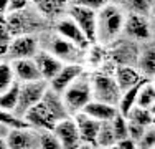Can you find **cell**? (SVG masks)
Returning <instances> with one entry per match:
<instances>
[{
  "mask_svg": "<svg viewBox=\"0 0 155 149\" xmlns=\"http://www.w3.org/2000/svg\"><path fill=\"white\" fill-rule=\"evenodd\" d=\"M117 149H137V144H135L134 139H130V137H122V139L116 141V146Z\"/></svg>",
  "mask_w": 155,
  "mask_h": 149,
  "instance_id": "obj_37",
  "label": "cell"
},
{
  "mask_svg": "<svg viewBox=\"0 0 155 149\" xmlns=\"http://www.w3.org/2000/svg\"><path fill=\"white\" fill-rule=\"evenodd\" d=\"M15 73H13L12 63L8 60H0V93L5 91L8 86L15 83Z\"/></svg>",
  "mask_w": 155,
  "mask_h": 149,
  "instance_id": "obj_30",
  "label": "cell"
},
{
  "mask_svg": "<svg viewBox=\"0 0 155 149\" xmlns=\"http://www.w3.org/2000/svg\"><path fill=\"white\" fill-rule=\"evenodd\" d=\"M30 5V0H10L8 2V10L7 13H13V12H20L25 7Z\"/></svg>",
  "mask_w": 155,
  "mask_h": 149,
  "instance_id": "obj_36",
  "label": "cell"
},
{
  "mask_svg": "<svg viewBox=\"0 0 155 149\" xmlns=\"http://www.w3.org/2000/svg\"><path fill=\"white\" fill-rule=\"evenodd\" d=\"M7 146L8 149H40L38 129L30 126L10 128L7 134Z\"/></svg>",
  "mask_w": 155,
  "mask_h": 149,
  "instance_id": "obj_12",
  "label": "cell"
},
{
  "mask_svg": "<svg viewBox=\"0 0 155 149\" xmlns=\"http://www.w3.org/2000/svg\"><path fill=\"white\" fill-rule=\"evenodd\" d=\"M23 119L30 128L33 129H53L56 119L54 116L48 111V108L41 101H38L36 104H33L30 109L23 114Z\"/></svg>",
  "mask_w": 155,
  "mask_h": 149,
  "instance_id": "obj_16",
  "label": "cell"
},
{
  "mask_svg": "<svg viewBox=\"0 0 155 149\" xmlns=\"http://www.w3.org/2000/svg\"><path fill=\"white\" fill-rule=\"evenodd\" d=\"M143 131H145V126H140L137 123L127 119V136L130 137V139H134L135 144H137V141L140 139V136L143 134Z\"/></svg>",
  "mask_w": 155,
  "mask_h": 149,
  "instance_id": "obj_34",
  "label": "cell"
},
{
  "mask_svg": "<svg viewBox=\"0 0 155 149\" xmlns=\"http://www.w3.org/2000/svg\"><path fill=\"white\" fill-rule=\"evenodd\" d=\"M31 5L38 10L48 22L53 23L56 18L63 17L69 7V0H30Z\"/></svg>",
  "mask_w": 155,
  "mask_h": 149,
  "instance_id": "obj_19",
  "label": "cell"
},
{
  "mask_svg": "<svg viewBox=\"0 0 155 149\" xmlns=\"http://www.w3.org/2000/svg\"><path fill=\"white\" fill-rule=\"evenodd\" d=\"M127 119L134 121L140 126H153L155 124V108H142V106H132L127 113Z\"/></svg>",
  "mask_w": 155,
  "mask_h": 149,
  "instance_id": "obj_25",
  "label": "cell"
},
{
  "mask_svg": "<svg viewBox=\"0 0 155 149\" xmlns=\"http://www.w3.org/2000/svg\"><path fill=\"white\" fill-rule=\"evenodd\" d=\"M122 35L130 38V40H134V42H137V43H143L147 40H153L152 38V35H153L152 17L125 12Z\"/></svg>",
  "mask_w": 155,
  "mask_h": 149,
  "instance_id": "obj_6",
  "label": "cell"
},
{
  "mask_svg": "<svg viewBox=\"0 0 155 149\" xmlns=\"http://www.w3.org/2000/svg\"><path fill=\"white\" fill-rule=\"evenodd\" d=\"M41 103L48 108V111L53 114L56 121H60V119L66 118V116H71L64 101H63V96L60 93H56L54 89H51L50 86L46 88L45 95H43V98H41Z\"/></svg>",
  "mask_w": 155,
  "mask_h": 149,
  "instance_id": "obj_23",
  "label": "cell"
},
{
  "mask_svg": "<svg viewBox=\"0 0 155 149\" xmlns=\"http://www.w3.org/2000/svg\"><path fill=\"white\" fill-rule=\"evenodd\" d=\"M0 149H8V146H7V136H0Z\"/></svg>",
  "mask_w": 155,
  "mask_h": 149,
  "instance_id": "obj_40",
  "label": "cell"
},
{
  "mask_svg": "<svg viewBox=\"0 0 155 149\" xmlns=\"http://www.w3.org/2000/svg\"><path fill=\"white\" fill-rule=\"evenodd\" d=\"M81 111H83V113H86L87 116H91V118L97 119V121H101V123L102 121H110V119L119 113L117 106L109 104V103L97 101V99H91V101L87 103Z\"/></svg>",
  "mask_w": 155,
  "mask_h": 149,
  "instance_id": "obj_22",
  "label": "cell"
},
{
  "mask_svg": "<svg viewBox=\"0 0 155 149\" xmlns=\"http://www.w3.org/2000/svg\"><path fill=\"white\" fill-rule=\"evenodd\" d=\"M18 91H20V81H15L12 86H8L5 91L0 93V109L15 113L17 101H18Z\"/></svg>",
  "mask_w": 155,
  "mask_h": 149,
  "instance_id": "obj_27",
  "label": "cell"
},
{
  "mask_svg": "<svg viewBox=\"0 0 155 149\" xmlns=\"http://www.w3.org/2000/svg\"><path fill=\"white\" fill-rule=\"evenodd\" d=\"M10 131V128L7 124H3V123H0V136H7Z\"/></svg>",
  "mask_w": 155,
  "mask_h": 149,
  "instance_id": "obj_39",
  "label": "cell"
},
{
  "mask_svg": "<svg viewBox=\"0 0 155 149\" xmlns=\"http://www.w3.org/2000/svg\"><path fill=\"white\" fill-rule=\"evenodd\" d=\"M8 2H10V0H0V15H7V10H8Z\"/></svg>",
  "mask_w": 155,
  "mask_h": 149,
  "instance_id": "obj_38",
  "label": "cell"
},
{
  "mask_svg": "<svg viewBox=\"0 0 155 149\" xmlns=\"http://www.w3.org/2000/svg\"><path fill=\"white\" fill-rule=\"evenodd\" d=\"M96 12L97 10L86 9V7L79 5H71L69 3L66 15L73 18L78 23V27L83 30V33L86 35V38L89 40V43H96Z\"/></svg>",
  "mask_w": 155,
  "mask_h": 149,
  "instance_id": "obj_11",
  "label": "cell"
},
{
  "mask_svg": "<svg viewBox=\"0 0 155 149\" xmlns=\"http://www.w3.org/2000/svg\"><path fill=\"white\" fill-rule=\"evenodd\" d=\"M112 74H114V78H116L117 85H119L120 91L134 86V85H137L142 78H145L137 70V66H134V65H116Z\"/></svg>",
  "mask_w": 155,
  "mask_h": 149,
  "instance_id": "obj_21",
  "label": "cell"
},
{
  "mask_svg": "<svg viewBox=\"0 0 155 149\" xmlns=\"http://www.w3.org/2000/svg\"><path fill=\"white\" fill-rule=\"evenodd\" d=\"M122 9L125 10V12H132V13H140V15L152 17L153 0H127Z\"/></svg>",
  "mask_w": 155,
  "mask_h": 149,
  "instance_id": "obj_29",
  "label": "cell"
},
{
  "mask_svg": "<svg viewBox=\"0 0 155 149\" xmlns=\"http://www.w3.org/2000/svg\"><path fill=\"white\" fill-rule=\"evenodd\" d=\"M12 63L13 73H15V80L20 83L25 81H35V80H41L36 66L35 60L33 58H18V60H8Z\"/></svg>",
  "mask_w": 155,
  "mask_h": 149,
  "instance_id": "obj_20",
  "label": "cell"
},
{
  "mask_svg": "<svg viewBox=\"0 0 155 149\" xmlns=\"http://www.w3.org/2000/svg\"><path fill=\"white\" fill-rule=\"evenodd\" d=\"M38 139H40V149H61L60 141L53 129H40L38 131Z\"/></svg>",
  "mask_w": 155,
  "mask_h": 149,
  "instance_id": "obj_31",
  "label": "cell"
},
{
  "mask_svg": "<svg viewBox=\"0 0 155 149\" xmlns=\"http://www.w3.org/2000/svg\"><path fill=\"white\" fill-rule=\"evenodd\" d=\"M125 10L114 3H106L96 12V43L110 45L122 36Z\"/></svg>",
  "mask_w": 155,
  "mask_h": 149,
  "instance_id": "obj_1",
  "label": "cell"
},
{
  "mask_svg": "<svg viewBox=\"0 0 155 149\" xmlns=\"http://www.w3.org/2000/svg\"><path fill=\"white\" fill-rule=\"evenodd\" d=\"M33 60H35L36 66H38L41 80H45V81H50L51 78L58 73V70L63 66V61H60L56 57H53L50 51L43 50V48H40V50L36 51V55L33 57Z\"/></svg>",
  "mask_w": 155,
  "mask_h": 149,
  "instance_id": "obj_18",
  "label": "cell"
},
{
  "mask_svg": "<svg viewBox=\"0 0 155 149\" xmlns=\"http://www.w3.org/2000/svg\"><path fill=\"white\" fill-rule=\"evenodd\" d=\"M12 38L13 35L10 32L8 25H7L5 15H0V60L8 58V48H10Z\"/></svg>",
  "mask_w": 155,
  "mask_h": 149,
  "instance_id": "obj_28",
  "label": "cell"
},
{
  "mask_svg": "<svg viewBox=\"0 0 155 149\" xmlns=\"http://www.w3.org/2000/svg\"><path fill=\"white\" fill-rule=\"evenodd\" d=\"M127 0H109V3H114V5H119V7H124Z\"/></svg>",
  "mask_w": 155,
  "mask_h": 149,
  "instance_id": "obj_41",
  "label": "cell"
},
{
  "mask_svg": "<svg viewBox=\"0 0 155 149\" xmlns=\"http://www.w3.org/2000/svg\"><path fill=\"white\" fill-rule=\"evenodd\" d=\"M89 76H91V86H93V99L117 106L122 91H120L114 74L107 71H97L89 74Z\"/></svg>",
  "mask_w": 155,
  "mask_h": 149,
  "instance_id": "obj_5",
  "label": "cell"
},
{
  "mask_svg": "<svg viewBox=\"0 0 155 149\" xmlns=\"http://www.w3.org/2000/svg\"><path fill=\"white\" fill-rule=\"evenodd\" d=\"M110 51L109 57L112 60L114 65H134L137 63V55H139V43L127 36H119L116 42L109 45Z\"/></svg>",
  "mask_w": 155,
  "mask_h": 149,
  "instance_id": "obj_8",
  "label": "cell"
},
{
  "mask_svg": "<svg viewBox=\"0 0 155 149\" xmlns=\"http://www.w3.org/2000/svg\"><path fill=\"white\" fill-rule=\"evenodd\" d=\"M51 28H53L58 35H61L63 38L69 40L71 43H74L76 47L83 48V50H87V48L91 47L89 40L86 38V35L83 33V30L78 27V23L69 17V15L64 13L63 17L56 18V20L53 22V27Z\"/></svg>",
  "mask_w": 155,
  "mask_h": 149,
  "instance_id": "obj_9",
  "label": "cell"
},
{
  "mask_svg": "<svg viewBox=\"0 0 155 149\" xmlns=\"http://www.w3.org/2000/svg\"><path fill=\"white\" fill-rule=\"evenodd\" d=\"M76 121L78 131H79V139H81V147L87 146V147H96V134L97 129L101 126V121L87 116L83 111H78V113L71 114Z\"/></svg>",
  "mask_w": 155,
  "mask_h": 149,
  "instance_id": "obj_14",
  "label": "cell"
},
{
  "mask_svg": "<svg viewBox=\"0 0 155 149\" xmlns=\"http://www.w3.org/2000/svg\"><path fill=\"white\" fill-rule=\"evenodd\" d=\"M63 101L68 108L69 114L81 111L87 103L93 99V86H91V76L87 73H81L79 76L61 93Z\"/></svg>",
  "mask_w": 155,
  "mask_h": 149,
  "instance_id": "obj_4",
  "label": "cell"
},
{
  "mask_svg": "<svg viewBox=\"0 0 155 149\" xmlns=\"http://www.w3.org/2000/svg\"><path fill=\"white\" fill-rule=\"evenodd\" d=\"M46 88H48V81H45V80H35V81H25V83H20L18 101H17V108H15L17 116L23 118V114L30 109L33 104L41 101Z\"/></svg>",
  "mask_w": 155,
  "mask_h": 149,
  "instance_id": "obj_7",
  "label": "cell"
},
{
  "mask_svg": "<svg viewBox=\"0 0 155 149\" xmlns=\"http://www.w3.org/2000/svg\"><path fill=\"white\" fill-rule=\"evenodd\" d=\"M109 0H69L71 5H79V7H86V9H93V10H99Z\"/></svg>",
  "mask_w": 155,
  "mask_h": 149,
  "instance_id": "obj_35",
  "label": "cell"
},
{
  "mask_svg": "<svg viewBox=\"0 0 155 149\" xmlns=\"http://www.w3.org/2000/svg\"><path fill=\"white\" fill-rule=\"evenodd\" d=\"M38 40H40V48L50 51L60 61H63V63H81L83 65L84 57H86V50L76 47L69 40L63 38L53 28L51 30L48 28L45 32H41L38 35Z\"/></svg>",
  "mask_w": 155,
  "mask_h": 149,
  "instance_id": "obj_2",
  "label": "cell"
},
{
  "mask_svg": "<svg viewBox=\"0 0 155 149\" xmlns=\"http://www.w3.org/2000/svg\"><path fill=\"white\" fill-rule=\"evenodd\" d=\"M155 147V129L153 126L145 128L143 134L137 141V149H153Z\"/></svg>",
  "mask_w": 155,
  "mask_h": 149,
  "instance_id": "obj_33",
  "label": "cell"
},
{
  "mask_svg": "<svg viewBox=\"0 0 155 149\" xmlns=\"http://www.w3.org/2000/svg\"><path fill=\"white\" fill-rule=\"evenodd\" d=\"M53 133L56 134L60 141L61 149H79L81 147V139H79V131H78L76 121L73 116H66L54 123Z\"/></svg>",
  "mask_w": 155,
  "mask_h": 149,
  "instance_id": "obj_10",
  "label": "cell"
},
{
  "mask_svg": "<svg viewBox=\"0 0 155 149\" xmlns=\"http://www.w3.org/2000/svg\"><path fill=\"white\" fill-rule=\"evenodd\" d=\"M137 70L143 76L153 78L155 74V47L153 40H147L143 43H139V55H137Z\"/></svg>",
  "mask_w": 155,
  "mask_h": 149,
  "instance_id": "obj_17",
  "label": "cell"
},
{
  "mask_svg": "<svg viewBox=\"0 0 155 149\" xmlns=\"http://www.w3.org/2000/svg\"><path fill=\"white\" fill-rule=\"evenodd\" d=\"M83 71L84 68L81 63H63V66L58 70V73L48 81V86L61 95Z\"/></svg>",
  "mask_w": 155,
  "mask_h": 149,
  "instance_id": "obj_15",
  "label": "cell"
},
{
  "mask_svg": "<svg viewBox=\"0 0 155 149\" xmlns=\"http://www.w3.org/2000/svg\"><path fill=\"white\" fill-rule=\"evenodd\" d=\"M109 123L117 141L122 139V137H127V116H124L122 113H117Z\"/></svg>",
  "mask_w": 155,
  "mask_h": 149,
  "instance_id": "obj_32",
  "label": "cell"
},
{
  "mask_svg": "<svg viewBox=\"0 0 155 149\" xmlns=\"http://www.w3.org/2000/svg\"><path fill=\"white\" fill-rule=\"evenodd\" d=\"M40 50L38 35H17L12 38L8 48V58L7 60H18V58H33Z\"/></svg>",
  "mask_w": 155,
  "mask_h": 149,
  "instance_id": "obj_13",
  "label": "cell"
},
{
  "mask_svg": "<svg viewBox=\"0 0 155 149\" xmlns=\"http://www.w3.org/2000/svg\"><path fill=\"white\" fill-rule=\"evenodd\" d=\"M7 25H8L10 32H12L13 36L17 35H27V33H31V35H40L41 32L50 28V23L35 7L30 5L25 7L20 12H13V13H7L5 15Z\"/></svg>",
  "mask_w": 155,
  "mask_h": 149,
  "instance_id": "obj_3",
  "label": "cell"
},
{
  "mask_svg": "<svg viewBox=\"0 0 155 149\" xmlns=\"http://www.w3.org/2000/svg\"><path fill=\"white\" fill-rule=\"evenodd\" d=\"M135 104L142 108H155V85L153 78H145L137 91ZM134 104V106H135Z\"/></svg>",
  "mask_w": 155,
  "mask_h": 149,
  "instance_id": "obj_24",
  "label": "cell"
},
{
  "mask_svg": "<svg viewBox=\"0 0 155 149\" xmlns=\"http://www.w3.org/2000/svg\"><path fill=\"white\" fill-rule=\"evenodd\" d=\"M116 136H114V131L110 128L109 121H102L101 126L97 129V134H96V147L101 149H110L116 146Z\"/></svg>",
  "mask_w": 155,
  "mask_h": 149,
  "instance_id": "obj_26",
  "label": "cell"
}]
</instances>
